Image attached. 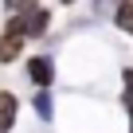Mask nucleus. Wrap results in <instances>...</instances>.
Instances as JSON below:
<instances>
[{"instance_id":"f03ea898","label":"nucleus","mask_w":133,"mask_h":133,"mask_svg":"<svg viewBox=\"0 0 133 133\" xmlns=\"http://www.w3.org/2000/svg\"><path fill=\"white\" fill-rule=\"evenodd\" d=\"M24 51V35L20 31H4L0 35V63H16Z\"/></svg>"},{"instance_id":"39448f33","label":"nucleus","mask_w":133,"mask_h":133,"mask_svg":"<svg viewBox=\"0 0 133 133\" xmlns=\"http://www.w3.org/2000/svg\"><path fill=\"white\" fill-rule=\"evenodd\" d=\"M114 16H117V24L133 35V4H117V8H114Z\"/></svg>"},{"instance_id":"f257e3e1","label":"nucleus","mask_w":133,"mask_h":133,"mask_svg":"<svg viewBox=\"0 0 133 133\" xmlns=\"http://www.w3.org/2000/svg\"><path fill=\"white\" fill-rule=\"evenodd\" d=\"M28 78H31L39 90H51V82H55V66H51V59H47V55L28 59Z\"/></svg>"},{"instance_id":"20e7f679","label":"nucleus","mask_w":133,"mask_h":133,"mask_svg":"<svg viewBox=\"0 0 133 133\" xmlns=\"http://www.w3.org/2000/svg\"><path fill=\"white\" fill-rule=\"evenodd\" d=\"M35 110H39V117H43V121H51V114H55L51 90H39V94H35Z\"/></svg>"},{"instance_id":"7ed1b4c3","label":"nucleus","mask_w":133,"mask_h":133,"mask_svg":"<svg viewBox=\"0 0 133 133\" xmlns=\"http://www.w3.org/2000/svg\"><path fill=\"white\" fill-rule=\"evenodd\" d=\"M16 110H20L16 94H8V90H0V133H8V129L16 125Z\"/></svg>"},{"instance_id":"423d86ee","label":"nucleus","mask_w":133,"mask_h":133,"mask_svg":"<svg viewBox=\"0 0 133 133\" xmlns=\"http://www.w3.org/2000/svg\"><path fill=\"white\" fill-rule=\"evenodd\" d=\"M121 82H125V106H129V133H133V71H125V75H121Z\"/></svg>"}]
</instances>
